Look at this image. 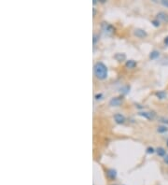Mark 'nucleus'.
Here are the masks:
<instances>
[{"instance_id":"nucleus-27","label":"nucleus","mask_w":168,"mask_h":185,"mask_svg":"<svg viewBox=\"0 0 168 185\" xmlns=\"http://www.w3.org/2000/svg\"><path fill=\"white\" fill-rule=\"evenodd\" d=\"M96 3H97V0H94V1H93V4H94V5H95Z\"/></svg>"},{"instance_id":"nucleus-20","label":"nucleus","mask_w":168,"mask_h":185,"mask_svg":"<svg viewBox=\"0 0 168 185\" xmlns=\"http://www.w3.org/2000/svg\"><path fill=\"white\" fill-rule=\"evenodd\" d=\"M159 122H161L162 124H164V125H168V119L167 118H164V117H161L160 119H159Z\"/></svg>"},{"instance_id":"nucleus-6","label":"nucleus","mask_w":168,"mask_h":185,"mask_svg":"<svg viewBox=\"0 0 168 185\" xmlns=\"http://www.w3.org/2000/svg\"><path fill=\"white\" fill-rule=\"evenodd\" d=\"M156 19H158L161 23L168 24V13L165 11H160L156 14Z\"/></svg>"},{"instance_id":"nucleus-29","label":"nucleus","mask_w":168,"mask_h":185,"mask_svg":"<svg viewBox=\"0 0 168 185\" xmlns=\"http://www.w3.org/2000/svg\"><path fill=\"white\" fill-rule=\"evenodd\" d=\"M110 185H117V184H110Z\"/></svg>"},{"instance_id":"nucleus-17","label":"nucleus","mask_w":168,"mask_h":185,"mask_svg":"<svg viewBox=\"0 0 168 185\" xmlns=\"http://www.w3.org/2000/svg\"><path fill=\"white\" fill-rule=\"evenodd\" d=\"M156 152V149H154L153 147L150 146L146 149V153L147 154H153V153H155Z\"/></svg>"},{"instance_id":"nucleus-16","label":"nucleus","mask_w":168,"mask_h":185,"mask_svg":"<svg viewBox=\"0 0 168 185\" xmlns=\"http://www.w3.org/2000/svg\"><path fill=\"white\" fill-rule=\"evenodd\" d=\"M100 39V34L99 33H96V34H94V37H93V43L94 45H96V43Z\"/></svg>"},{"instance_id":"nucleus-7","label":"nucleus","mask_w":168,"mask_h":185,"mask_svg":"<svg viewBox=\"0 0 168 185\" xmlns=\"http://www.w3.org/2000/svg\"><path fill=\"white\" fill-rule=\"evenodd\" d=\"M134 35L136 36V38H146L147 37H148V33H147L144 29H142V28H136V29L134 30Z\"/></svg>"},{"instance_id":"nucleus-9","label":"nucleus","mask_w":168,"mask_h":185,"mask_svg":"<svg viewBox=\"0 0 168 185\" xmlns=\"http://www.w3.org/2000/svg\"><path fill=\"white\" fill-rule=\"evenodd\" d=\"M137 67V62L133 60V59H130V60H127L125 62V67L127 69H134Z\"/></svg>"},{"instance_id":"nucleus-19","label":"nucleus","mask_w":168,"mask_h":185,"mask_svg":"<svg viewBox=\"0 0 168 185\" xmlns=\"http://www.w3.org/2000/svg\"><path fill=\"white\" fill-rule=\"evenodd\" d=\"M103 98H104V95L102 94V92H97V94H95V95H94V99L96 101H100Z\"/></svg>"},{"instance_id":"nucleus-30","label":"nucleus","mask_w":168,"mask_h":185,"mask_svg":"<svg viewBox=\"0 0 168 185\" xmlns=\"http://www.w3.org/2000/svg\"><path fill=\"white\" fill-rule=\"evenodd\" d=\"M122 185H124V184H122Z\"/></svg>"},{"instance_id":"nucleus-28","label":"nucleus","mask_w":168,"mask_h":185,"mask_svg":"<svg viewBox=\"0 0 168 185\" xmlns=\"http://www.w3.org/2000/svg\"><path fill=\"white\" fill-rule=\"evenodd\" d=\"M166 145H167V147H168V138H167V140H166Z\"/></svg>"},{"instance_id":"nucleus-21","label":"nucleus","mask_w":168,"mask_h":185,"mask_svg":"<svg viewBox=\"0 0 168 185\" xmlns=\"http://www.w3.org/2000/svg\"><path fill=\"white\" fill-rule=\"evenodd\" d=\"M161 5L165 7V8H168V0H162V1L160 2Z\"/></svg>"},{"instance_id":"nucleus-24","label":"nucleus","mask_w":168,"mask_h":185,"mask_svg":"<svg viewBox=\"0 0 168 185\" xmlns=\"http://www.w3.org/2000/svg\"><path fill=\"white\" fill-rule=\"evenodd\" d=\"M136 108H138V109H140V110H143V109H144V107L141 106V105H139V104H136Z\"/></svg>"},{"instance_id":"nucleus-25","label":"nucleus","mask_w":168,"mask_h":185,"mask_svg":"<svg viewBox=\"0 0 168 185\" xmlns=\"http://www.w3.org/2000/svg\"><path fill=\"white\" fill-rule=\"evenodd\" d=\"M95 15H96V10L94 8V9H93V16L95 17Z\"/></svg>"},{"instance_id":"nucleus-26","label":"nucleus","mask_w":168,"mask_h":185,"mask_svg":"<svg viewBox=\"0 0 168 185\" xmlns=\"http://www.w3.org/2000/svg\"><path fill=\"white\" fill-rule=\"evenodd\" d=\"M107 0H99V3H106Z\"/></svg>"},{"instance_id":"nucleus-11","label":"nucleus","mask_w":168,"mask_h":185,"mask_svg":"<svg viewBox=\"0 0 168 185\" xmlns=\"http://www.w3.org/2000/svg\"><path fill=\"white\" fill-rule=\"evenodd\" d=\"M155 96L160 100H164L167 97V92L165 91H157L155 92Z\"/></svg>"},{"instance_id":"nucleus-8","label":"nucleus","mask_w":168,"mask_h":185,"mask_svg":"<svg viewBox=\"0 0 168 185\" xmlns=\"http://www.w3.org/2000/svg\"><path fill=\"white\" fill-rule=\"evenodd\" d=\"M113 118H114L115 123L118 124H123L126 122L125 116L123 114H122V113H116Z\"/></svg>"},{"instance_id":"nucleus-4","label":"nucleus","mask_w":168,"mask_h":185,"mask_svg":"<svg viewBox=\"0 0 168 185\" xmlns=\"http://www.w3.org/2000/svg\"><path fill=\"white\" fill-rule=\"evenodd\" d=\"M106 176L110 181H114L117 180L118 172L115 168H107L106 169Z\"/></svg>"},{"instance_id":"nucleus-13","label":"nucleus","mask_w":168,"mask_h":185,"mask_svg":"<svg viewBox=\"0 0 168 185\" xmlns=\"http://www.w3.org/2000/svg\"><path fill=\"white\" fill-rule=\"evenodd\" d=\"M156 153H157L158 156H160V157H163V158L167 154L166 150H165L164 147H159V148H157V149H156Z\"/></svg>"},{"instance_id":"nucleus-5","label":"nucleus","mask_w":168,"mask_h":185,"mask_svg":"<svg viewBox=\"0 0 168 185\" xmlns=\"http://www.w3.org/2000/svg\"><path fill=\"white\" fill-rule=\"evenodd\" d=\"M137 114H138V116L143 117V118H145L147 120H150V121L154 120L156 117V113L154 111H139Z\"/></svg>"},{"instance_id":"nucleus-22","label":"nucleus","mask_w":168,"mask_h":185,"mask_svg":"<svg viewBox=\"0 0 168 185\" xmlns=\"http://www.w3.org/2000/svg\"><path fill=\"white\" fill-rule=\"evenodd\" d=\"M163 160H164V163L165 164L166 166H168V153L164 156V157L163 158Z\"/></svg>"},{"instance_id":"nucleus-1","label":"nucleus","mask_w":168,"mask_h":185,"mask_svg":"<svg viewBox=\"0 0 168 185\" xmlns=\"http://www.w3.org/2000/svg\"><path fill=\"white\" fill-rule=\"evenodd\" d=\"M94 75L97 80L105 81L108 76V68L103 62H96L94 66Z\"/></svg>"},{"instance_id":"nucleus-23","label":"nucleus","mask_w":168,"mask_h":185,"mask_svg":"<svg viewBox=\"0 0 168 185\" xmlns=\"http://www.w3.org/2000/svg\"><path fill=\"white\" fill-rule=\"evenodd\" d=\"M164 44L165 47H168V36H166V37L164 38Z\"/></svg>"},{"instance_id":"nucleus-2","label":"nucleus","mask_w":168,"mask_h":185,"mask_svg":"<svg viewBox=\"0 0 168 185\" xmlns=\"http://www.w3.org/2000/svg\"><path fill=\"white\" fill-rule=\"evenodd\" d=\"M101 30L104 34H106L107 36H112L113 34H115L116 28L112 24H110L107 22H102L101 23Z\"/></svg>"},{"instance_id":"nucleus-15","label":"nucleus","mask_w":168,"mask_h":185,"mask_svg":"<svg viewBox=\"0 0 168 185\" xmlns=\"http://www.w3.org/2000/svg\"><path fill=\"white\" fill-rule=\"evenodd\" d=\"M114 58L118 61V62H123L126 59V55L124 53H116L114 55Z\"/></svg>"},{"instance_id":"nucleus-10","label":"nucleus","mask_w":168,"mask_h":185,"mask_svg":"<svg viewBox=\"0 0 168 185\" xmlns=\"http://www.w3.org/2000/svg\"><path fill=\"white\" fill-rule=\"evenodd\" d=\"M130 90H131V86L129 84H125V85H123V86L120 89V92H121V95H126L127 94H129V92H130Z\"/></svg>"},{"instance_id":"nucleus-12","label":"nucleus","mask_w":168,"mask_h":185,"mask_svg":"<svg viewBox=\"0 0 168 185\" xmlns=\"http://www.w3.org/2000/svg\"><path fill=\"white\" fill-rule=\"evenodd\" d=\"M149 57L150 60H156L160 57V52L157 51V50H153V51L150 52V55H149Z\"/></svg>"},{"instance_id":"nucleus-18","label":"nucleus","mask_w":168,"mask_h":185,"mask_svg":"<svg viewBox=\"0 0 168 185\" xmlns=\"http://www.w3.org/2000/svg\"><path fill=\"white\" fill-rule=\"evenodd\" d=\"M151 24L154 26V27H160L161 26V22L158 20V19H153L152 21H151Z\"/></svg>"},{"instance_id":"nucleus-14","label":"nucleus","mask_w":168,"mask_h":185,"mask_svg":"<svg viewBox=\"0 0 168 185\" xmlns=\"http://www.w3.org/2000/svg\"><path fill=\"white\" fill-rule=\"evenodd\" d=\"M157 132L160 133V134L167 133V132H168V126H167V125H164V124L159 125V126L157 127Z\"/></svg>"},{"instance_id":"nucleus-3","label":"nucleus","mask_w":168,"mask_h":185,"mask_svg":"<svg viewBox=\"0 0 168 185\" xmlns=\"http://www.w3.org/2000/svg\"><path fill=\"white\" fill-rule=\"evenodd\" d=\"M123 101H124V96L121 95L119 96L112 97L109 100L108 104H109L110 107H120V106L122 105Z\"/></svg>"}]
</instances>
